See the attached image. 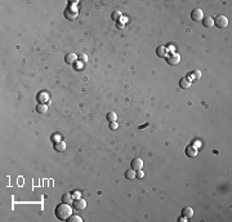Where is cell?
<instances>
[{
	"label": "cell",
	"instance_id": "9a60e30c",
	"mask_svg": "<svg viewBox=\"0 0 232 222\" xmlns=\"http://www.w3.org/2000/svg\"><path fill=\"white\" fill-rule=\"evenodd\" d=\"M62 202L66 203V204H72V202H74V196H72L71 194H64L62 196Z\"/></svg>",
	"mask_w": 232,
	"mask_h": 222
},
{
	"label": "cell",
	"instance_id": "ba28073f",
	"mask_svg": "<svg viewBox=\"0 0 232 222\" xmlns=\"http://www.w3.org/2000/svg\"><path fill=\"white\" fill-rule=\"evenodd\" d=\"M130 166H132L133 170H139V169L143 168V160L139 159V158H135V159L132 160Z\"/></svg>",
	"mask_w": 232,
	"mask_h": 222
},
{
	"label": "cell",
	"instance_id": "30bf717a",
	"mask_svg": "<svg viewBox=\"0 0 232 222\" xmlns=\"http://www.w3.org/2000/svg\"><path fill=\"white\" fill-rule=\"evenodd\" d=\"M180 214H182L183 217H186L187 220H190L193 217V209L191 207H184L182 209V213H180Z\"/></svg>",
	"mask_w": 232,
	"mask_h": 222
},
{
	"label": "cell",
	"instance_id": "603a6c76",
	"mask_svg": "<svg viewBox=\"0 0 232 222\" xmlns=\"http://www.w3.org/2000/svg\"><path fill=\"white\" fill-rule=\"evenodd\" d=\"M135 177H137V178H139V180H141V178H143V177H144V172H143L142 169L135 170Z\"/></svg>",
	"mask_w": 232,
	"mask_h": 222
},
{
	"label": "cell",
	"instance_id": "277c9868",
	"mask_svg": "<svg viewBox=\"0 0 232 222\" xmlns=\"http://www.w3.org/2000/svg\"><path fill=\"white\" fill-rule=\"evenodd\" d=\"M166 62H168V65H170V66L178 65V63L180 62V56L178 53H171L166 57Z\"/></svg>",
	"mask_w": 232,
	"mask_h": 222
},
{
	"label": "cell",
	"instance_id": "5bb4252c",
	"mask_svg": "<svg viewBox=\"0 0 232 222\" xmlns=\"http://www.w3.org/2000/svg\"><path fill=\"white\" fill-rule=\"evenodd\" d=\"M203 25L205 27H208V28H212L214 26V21H213V18H210V17H204V18H203Z\"/></svg>",
	"mask_w": 232,
	"mask_h": 222
},
{
	"label": "cell",
	"instance_id": "cb8c5ba5",
	"mask_svg": "<svg viewBox=\"0 0 232 222\" xmlns=\"http://www.w3.org/2000/svg\"><path fill=\"white\" fill-rule=\"evenodd\" d=\"M119 128V124L116 122H110V129H112V130H115V129H117Z\"/></svg>",
	"mask_w": 232,
	"mask_h": 222
},
{
	"label": "cell",
	"instance_id": "484cf974",
	"mask_svg": "<svg viewBox=\"0 0 232 222\" xmlns=\"http://www.w3.org/2000/svg\"><path fill=\"white\" fill-rule=\"evenodd\" d=\"M184 221H188V220L186 218V217H183V216H182V217H179V218H178V222H184Z\"/></svg>",
	"mask_w": 232,
	"mask_h": 222
},
{
	"label": "cell",
	"instance_id": "7402d4cb",
	"mask_svg": "<svg viewBox=\"0 0 232 222\" xmlns=\"http://www.w3.org/2000/svg\"><path fill=\"white\" fill-rule=\"evenodd\" d=\"M77 59H79L80 62L85 63V62L88 61V57H87V54H79V56H77Z\"/></svg>",
	"mask_w": 232,
	"mask_h": 222
},
{
	"label": "cell",
	"instance_id": "52a82bcc",
	"mask_svg": "<svg viewBox=\"0 0 232 222\" xmlns=\"http://www.w3.org/2000/svg\"><path fill=\"white\" fill-rule=\"evenodd\" d=\"M156 54H157V57H160V58H166L168 56H169V49H168V46H165V45H160V46H157V49H156Z\"/></svg>",
	"mask_w": 232,
	"mask_h": 222
},
{
	"label": "cell",
	"instance_id": "44dd1931",
	"mask_svg": "<svg viewBox=\"0 0 232 222\" xmlns=\"http://www.w3.org/2000/svg\"><path fill=\"white\" fill-rule=\"evenodd\" d=\"M67 221H70V222H83V218L81 217H79V216H70V218H68Z\"/></svg>",
	"mask_w": 232,
	"mask_h": 222
},
{
	"label": "cell",
	"instance_id": "4fadbf2b",
	"mask_svg": "<svg viewBox=\"0 0 232 222\" xmlns=\"http://www.w3.org/2000/svg\"><path fill=\"white\" fill-rule=\"evenodd\" d=\"M54 150L57 152H64V150H66V142H64V141H58V142H55Z\"/></svg>",
	"mask_w": 232,
	"mask_h": 222
},
{
	"label": "cell",
	"instance_id": "9c48e42d",
	"mask_svg": "<svg viewBox=\"0 0 232 222\" xmlns=\"http://www.w3.org/2000/svg\"><path fill=\"white\" fill-rule=\"evenodd\" d=\"M77 61V54L75 53H67L64 56V62L67 65H75V62Z\"/></svg>",
	"mask_w": 232,
	"mask_h": 222
},
{
	"label": "cell",
	"instance_id": "e0dca14e",
	"mask_svg": "<svg viewBox=\"0 0 232 222\" xmlns=\"http://www.w3.org/2000/svg\"><path fill=\"white\" fill-rule=\"evenodd\" d=\"M36 111L39 114H45L46 111H48V106H46L45 104H39L36 106Z\"/></svg>",
	"mask_w": 232,
	"mask_h": 222
},
{
	"label": "cell",
	"instance_id": "2e32d148",
	"mask_svg": "<svg viewBox=\"0 0 232 222\" xmlns=\"http://www.w3.org/2000/svg\"><path fill=\"white\" fill-rule=\"evenodd\" d=\"M200 76H201V72L199 70H196V71H193L192 74H190V76H187V78L190 79L191 82H193V80H199Z\"/></svg>",
	"mask_w": 232,
	"mask_h": 222
},
{
	"label": "cell",
	"instance_id": "d6986e66",
	"mask_svg": "<svg viewBox=\"0 0 232 222\" xmlns=\"http://www.w3.org/2000/svg\"><path fill=\"white\" fill-rule=\"evenodd\" d=\"M111 18H112V21H116V22H119V20L121 18V12H119V10H115L112 14H111Z\"/></svg>",
	"mask_w": 232,
	"mask_h": 222
},
{
	"label": "cell",
	"instance_id": "6da1fadb",
	"mask_svg": "<svg viewBox=\"0 0 232 222\" xmlns=\"http://www.w3.org/2000/svg\"><path fill=\"white\" fill-rule=\"evenodd\" d=\"M54 214L59 221H67L70 218V216H72V208L70 207V204L66 203H61L58 204L54 209Z\"/></svg>",
	"mask_w": 232,
	"mask_h": 222
},
{
	"label": "cell",
	"instance_id": "ac0fdd59",
	"mask_svg": "<svg viewBox=\"0 0 232 222\" xmlns=\"http://www.w3.org/2000/svg\"><path fill=\"white\" fill-rule=\"evenodd\" d=\"M106 118H107V120H109V122H116V119H117L116 112H114V111H110V112L106 115Z\"/></svg>",
	"mask_w": 232,
	"mask_h": 222
},
{
	"label": "cell",
	"instance_id": "d4e9b609",
	"mask_svg": "<svg viewBox=\"0 0 232 222\" xmlns=\"http://www.w3.org/2000/svg\"><path fill=\"white\" fill-rule=\"evenodd\" d=\"M71 195L72 196H74V199H77V198H81V193H80V191H72V193H71Z\"/></svg>",
	"mask_w": 232,
	"mask_h": 222
},
{
	"label": "cell",
	"instance_id": "7c38bea8",
	"mask_svg": "<svg viewBox=\"0 0 232 222\" xmlns=\"http://www.w3.org/2000/svg\"><path fill=\"white\" fill-rule=\"evenodd\" d=\"M186 155L188 158H195L197 155V148L195 146H192V145H190V146H187L186 147Z\"/></svg>",
	"mask_w": 232,
	"mask_h": 222
},
{
	"label": "cell",
	"instance_id": "3957f363",
	"mask_svg": "<svg viewBox=\"0 0 232 222\" xmlns=\"http://www.w3.org/2000/svg\"><path fill=\"white\" fill-rule=\"evenodd\" d=\"M213 21L218 28H226L228 26V18L226 16H217L216 18H213Z\"/></svg>",
	"mask_w": 232,
	"mask_h": 222
},
{
	"label": "cell",
	"instance_id": "7a4b0ae2",
	"mask_svg": "<svg viewBox=\"0 0 232 222\" xmlns=\"http://www.w3.org/2000/svg\"><path fill=\"white\" fill-rule=\"evenodd\" d=\"M63 14H64V18H67L68 21H74L77 18V16H79V9H77V7L70 5L64 9Z\"/></svg>",
	"mask_w": 232,
	"mask_h": 222
},
{
	"label": "cell",
	"instance_id": "8992f818",
	"mask_svg": "<svg viewBox=\"0 0 232 222\" xmlns=\"http://www.w3.org/2000/svg\"><path fill=\"white\" fill-rule=\"evenodd\" d=\"M72 206H74V208L76 211H83V209H85V207H87V202L81 198H77V199H74Z\"/></svg>",
	"mask_w": 232,
	"mask_h": 222
},
{
	"label": "cell",
	"instance_id": "8fae6325",
	"mask_svg": "<svg viewBox=\"0 0 232 222\" xmlns=\"http://www.w3.org/2000/svg\"><path fill=\"white\" fill-rule=\"evenodd\" d=\"M191 84H192V82L187 78V76H186V78H182L179 80V88H182V89H188L191 87Z\"/></svg>",
	"mask_w": 232,
	"mask_h": 222
},
{
	"label": "cell",
	"instance_id": "ffe728a7",
	"mask_svg": "<svg viewBox=\"0 0 232 222\" xmlns=\"http://www.w3.org/2000/svg\"><path fill=\"white\" fill-rule=\"evenodd\" d=\"M125 178H128V180H133V178H135V170H133V169L126 170Z\"/></svg>",
	"mask_w": 232,
	"mask_h": 222
},
{
	"label": "cell",
	"instance_id": "5b68a950",
	"mask_svg": "<svg viewBox=\"0 0 232 222\" xmlns=\"http://www.w3.org/2000/svg\"><path fill=\"white\" fill-rule=\"evenodd\" d=\"M204 18V12L200 9V8H195L191 12V20L195 21V22H199V21H203Z\"/></svg>",
	"mask_w": 232,
	"mask_h": 222
}]
</instances>
